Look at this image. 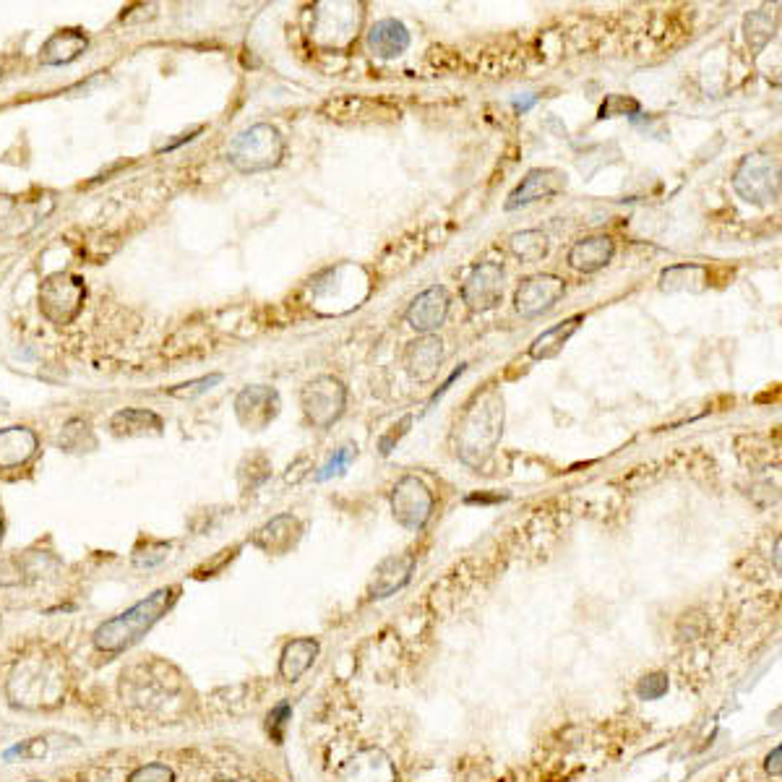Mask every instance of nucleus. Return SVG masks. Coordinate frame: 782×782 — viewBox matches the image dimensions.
Wrapping results in <instances>:
<instances>
[{"mask_svg":"<svg viewBox=\"0 0 782 782\" xmlns=\"http://www.w3.org/2000/svg\"><path fill=\"white\" fill-rule=\"evenodd\" d=\"M178 592V587H162V590L152 592L141 603L131 605V608L118 613L110 621L100 623V629L94 631V647L105 652V655H118V652L133 647L146 631L152 629L154 623L165 616L167 610L173 608L175 600H178Z\"/></svg>","mask_w":782,"mask_h":782,"instance_id":"obj_1","label":"nucleus"},{"mask_svg":"<svg viewBox=\"0 0 782 782\" xmlns=\"http://www.w3.org/2000/svg\"><path fill=\"white\" fill-rule=\"evenodd\" d=\"M504 433V399L488 389L467 405L457 423V454L467 464H483Z\"/></svg>","mask_w":782,"mask_h":782,"instance_id":"obj_2","label":"nucleus"},{"mask_svg":"<svg viewBox=\"0 0 782 782\" xmlns=\"http://www.w3.org/2000/svg\"><path fill=\"white\" fill-rule=\"evenodd\" d=\"M282 154H285L282 133L269 123H259V126L240 131L230 141L227 160L240 173H264L282 162Z\"/></svg>","mask_w":782,"mask_h":782,"instance_id":"obj_3","label":"nucleus"},{"mask_svg":"<svg viewBox=\"0 0 782 782\" xmlns=\"http://www.w3.org/2000/svg\"><path fill=\"white\" fill-rule=\"evenodd\" d=\"M733 188L746 204H775L780 199V162L762 152L746 154L733 173Z\"/></svg>","mask_w":782,"mask_h":782,"instance_id":"obj_4","label":"nucleus"},{"mask_svg":"<svg viewBox=\"0 0 782 782\" xmlns=\"http://www.w3.org/2000/svg\"><path fill=\"white\" fill-rule=\"evenodd\" d=\"M300 402H303V412L308 423L313 428H332L347 405V389L345 384L334 376H321L311 384H305L303 394H300Z\"/></svg>","mask_w":782,"mask_h":782,"instance_id":"obj_5","label":"nucleus"},{"mask_svg":"<svg viewBox=\"0 0 782 782\" xmlns=\"http://www.w3.org/2000/svg\"><path fill=\"white\" fill-rule=\"evenodd\" d=\"M87 287L79 277L73 274H55L42 285L40 290V308L47 319L53 324H68L76 319V313L81 311Z\"/></svg>","mask_w":782,"mask_h":782,"instance_id":"obj_6","label":"nucleus"},{"mask_svg":"<svg viewBox=\"0 0 782 782\" xmlns=\"http://www.w3.org/2000/svg\"><path fill=\"white\" fill-rule=\"evenodd\" d=\"M391 511H394V519L407 530H423L433 514V493L428 491L423 480L407 475L391 491Z\"/></svg>","mask_w":782,"mask_h":782,"instance_id":"obj_7","label":"nucleus"},{"mask_svg":"<svg viewBox=\"0 0 782 782\" xmlns=\"http://www.w3.org/2000/svg\"><path fill=\"white\" fill-rule=\"evenodd\" d=\"M462 298L467 308L475 313L498 308V303L504 300V266L493 264V261L472 266V272L467 274L462 285Z\"/></svg>","mask_w":782,"mask_h":782,"instance_id":"obj_8","label":"nucleus"},{"mask_svg":"<svg viewBox=\"0 0 782 782\" xmlns=\"http://www.w3.org/2000/svg\"><path fill=\"white\" fill-rule=\"evenodd\" d=\"M566 282L556 274H532L519 285L517 295H514V305L517 313H522L524 319H535L543 316L564 298Z\"/></svg>","mask_w":782,"mask_h":782,"instance_id":"obj_9","label":"nucleus"},{"mask_svg":"<svg viewBox=\"0 0 782 782\" xmlns=\"http://www.w3.org/2000/svg\"><path fill=\"white\" fill-rule=\"evenodd\" d=\"M566 188V175L556 167H535L530 173L524 175L522 183H519L514 191L509 193L506 199V212H517L522 206H530L535 201L553 199Z\"/></svg>","mask_w":782,"mask_h":782,"instance_id":"obj_10","label":"nucleus"},{"mask_svg":"<svg viewBox=\"0 0 782 782\" xmlns=\"http://www.w3.org/2000/svg\"><path fill=\"white\" fill-rule=\"evenodd\" d=\"M235 415L248 431H264L279 415V394L272 386H246L235 399Z\"/></svg>","mask_w":782,"mask_h":782,"instance_id":"obj_11","label":"nucleus"},{"mask_svg":"<svg viewBox=\"0 0 782 782\" xmlns=\"http://www.w3.org/2000/svg\"><path fill=\"white\" fill-rule=\"evenodd\" d=\"M449 308V290H446L444 285H433L412 300L410 308H407V324H410L415 332L431 334L444 324L446 316H449Z\"/></svg>","mask_w":782,"mask_h":782,"instance_id":"obj_12","label":"nucleus"},{"mask_svg":"<svg viewBox=\"0 0 782 782\" xmlns=\"http://www.w3.org/2000/svg\"><path fill=\"white\" fill-rule=\"evenodd\" d=\"M329 118L337 123H373V120H394L399 118L397 107L386 105L384 100H371V97H360V94H347V97H337L326 105Z\"/></svg>","mask_w":782,"mask_h":782,"instance_id":"obj_13","label":"nucleus"},{"mask_svg":"<svg viewBox=\"0 0 782 782\" xmlns=\"http://www.w3.org/2000/svg\"><path fill=\"white\" fill-rule=\"evenodd\" d=\"M365 42H368V50H371L376 58L394 60L407 53V47H410V32H407V27L399 19H381L373 24Z\"/></svg>","mask_w":782,"mask_h":782,"instance_id":"obj_14","label":"nucleus"},{"mask_svg":"<svg viewBox=\"0 0 782 782\" xmlns=\"http://www.w3.org/2000/svg\"><path fill=\"white\" fill-rule=\"evenodd\" d=\"M616 256V243L610 235H592V238L577 240L569 251V266L582 274L600 272Z\"/></svg>","mask_w":782,"mask_h":782,"instance_id":"obj_15","label":"nucleus"},{"mask_svg":"<svg viewBox=\"0 0 782 782\" xmlns=\"http://www.w3.org/2000/svg\"><path fill=\"white\" fill-rule=\"evenodd\" d=\"M441 360H444V342L431 334L415 339L405 352V368L415 381H431L438 373Z\"/></svg>","mask_w":782,"mask_h":782,"instance_id":"obj_16","label":"nucleus"},{"mask_svg":"<svg viewBox=\"0 0 782 782\" xmlns=\"http://www.w3.org/2000/svg\"><path fill=\"white\" fill-rule=\"evenodd\" d=\"M37 451V436L29 428H6L0 431V470H16L27 464Z\"/></svg>","mask_w":782,"mask_h":782,"instance_id":"obj_17","label":"nucleus"},{"mask_svg":"<svg viewBox=\"0 0 782 782\" xmlns=\"http://www.w3.org/2000/svg\"><path fill=\"white\" fill-rule=\"evenodd\" d=\"M87 47L89 40L81 29H60L42 45L40 60L45 66H63V63L79 58Z\"/></svg>","mask_w":782,"mask_h":782,"instance_id":"obj_18","label":"nucleus"},{"mask_svg":"<svg viewBox=\"0 0 782 782\" xmlns=\"http://www.w3.org/2000/svg\"><path fill=\"white\" fill-rule=\"evenodd\" d=\"M412 569H415V558L412 556L386 558L384 564L376 569V577H373V597H389L397 590H402L410 582Z\"/></svg>","mask_w":782,"mask_h":782,"instance_id":"obj_19","label":"nucleus"},{"mask_svg":"<svg viewBox=\"0 0 782 782\" xmlns=\"http://www.w3.org/2000/svg\"><path fill=\"white\" fill-rule=\"evenodd\" d=\"M300 537V522L290 514H279L272 522L264 524L256 535V545L264 548L266 553H285L287 548L298 543Z\"/></svg>","mask_w":782,"mask_h":782,"instance_id":"obj_20","label":"nucleus"},{"mask_svg":"<svg viewBox=\"0 0 782 782\" xmlns=\"http://www.w3.org/2000/svg\"><path fill=\"white\" fill-rule=\"evenodd\" d=\"M584 324V316H571V319L561 321V324L545 329L540 337H535V342L530 345V358L532 360H551L556 358L558 352L564 350L566 342L574 337L579 326Z\"/></svg>","mask_w":782,"mask_h":782,"instance_id":"obj_21","label":"nucleus"},{"mask_svg":"<svg viewBox=\"0 0 782 782\" xmlns=\"http://www.w3.org/2000/svg\"><path fill=\"white\" fill-rule=\"evenodd\" d=\"M319 655V642L316 639H295L285 647L282 660H279V676L285 681H298L305 670L311 668L313 660Z\"/></svg>","mask_w":782,"mask_h":782,"instance_id":"obj_22","label":"nucleus"},{"mask_svg":"<svg viewBox=\"0 0 782 782\" xmlns=\"http://www.w3.org/2000/svg\"><path fill=\"white\" fill-rule=\"evenodd\" d=\"M663 292H704L707 290V269L702 264H676L660 274Z\"/></svg>","mask_w":782,"mask_h":782,"instance_id":"obj_23","label":"nucleus"},{"mask_svg":"<svg viewBox=\"0 0 782 782\" xmlns=\"http://www.w3.org/2000/svg\"><path fill=\"white\" fill-rule=\"evenodd\" d=\"M548 235L543 230H522L514 232L509 238V251L517 256L522 264H535L548 256Z\"/></svg>","mask_w":782,"mask_h":782,"instance_id":"obj_24","label":"nucleus"},{"mask_svg":"<svg viewBox=\"0 0 782 782\" xmlns=\"http://www.w3.org/2000/svg\"><path fill=\"white\" fill-rule=\"evenodd\" d=\"M743 29H746V40H749L751 50L754 53H762L769 42L775 40L777 34V16L767 8H759V11H751L743 21Z\"/></svg>","mask_w":782,"mask_h":782,"instance_id":"obj_25","label":"nucleus"},{"mask_svg":"<svg viewBox=\"0 0 782 782\" xmlns=\"http://www.w3.org/2000/svg\"><path fill=\"white\" fill-rule=\"evenodd\" d=\"M113 428L115 433H126V436H144L149 428H152L154 433H160L162 431V420L154 415V412H146V410H120L115 412V418H113Z\"/></svg>","mask_w":782,"mask_h":782,"instance_id":"obj_26","label":"nucleus"},{"mask_svg":"<svg viewBox=\"0 0 782 782\" xmlns=\"http://www.w3.org/2000/svg\"><path fill=\"white\" fill-rule=\"evenodd\" d=\"M355 457H358V451H355V446H342V449L334 451L332 457H329V462H326L324 467H321L319 475H316V480H319V483H326V480L339 478V475H342V472H345L347 467H350V462Z\"/></svg>","mask_w":782,"mask_h":782,"instance_id":"obj_27","label":"nucleus"},{"mask_svg":"<svg viewBox=\"0 0 782 782\" xmlns=\"http://www.w3.org/2000/svg\"><path fill=\"white\" fill-rule=\"evenodd\" d=\"M126 782H175V772L160 762L141 764V767L133 769Z\"/></svg>","mask_w":782,"mask_h":782,"instance_id":"obj_28","label":"nucleus"},{"mask_svg":"<svg viewBox=\"0 0 782 782\" xmlns=\"http://www.w3.org/2000/svg\"><path fill=\"white\" fill-rule=\"evenodd\" d=\"M290 717H292V707L287 702H279L277 707L269 712V717H266V728H269V736H272L274 743L285 741V730H287V723H290Z\"/></svg>","mask_w":782,"mask_h":782,"instance_id":"obj_29","label":"nucleus"},{"mask_svg":"<svg viewBox=\"0 0 782 782\" xmlns=\"http://www.w3.org/2000/svg\"><path fill=\"white\" fill-rule=\"evenodd\" d=\"M219 381H222V373H212V376L196 378V381H188V384L175 386V389H170V394H173V397L193 399V397H199V394H204V391L214 389V386H217Z\"/></svg>","mask_w":782,"mask_h":782,"instance_id":"obj_30","label":"nucleus"},{"mask_svg":"<svg viewBox=\"0 0 782 782\" xmlns=\"http://www.w3.org/2000/svg\"><path fill=\"white\" fill-rule=\"evenodd\" d=\"M668 686L670 683H668V676H665V673H650V676H644L642 681H639L637 694H639V699H650L652 702V699H660V696L668 691Z\"/></svg>","mask_w":782,"mask_h":782,"instance_id":"obj_31","label":"nucleus"},{"mask_svg":"<svg viewBox=\"0 0 782 782\" xmlns=\"http://www.w3.org/2000/svg\"><path fill=\"white\" fill-rule=\"evenodd\" d=\"M639 113V102L637 100H626L621 94H610L608 100L603 102L600 107V118H616V115H629Z\"/></svg>","mask_w":782,"mask_h":782,"instance_id":"obj_32","label":"nucleus"},{"mask_svg":"<svg viewBox=\"0 0 782 782\" xmlns=\"http://www.w3.org/2000/svg\"><path fill=\"white\" fill-rule=\"evenodd\" d=\"M410 423H412V418H410V415H407V418H402V423L394 425V431H389L384 438H381V444H378V446H381V451H384V454H389V451L394 449V444H397L399 438L405 436L407 428H410Z\"/></svg>","mask_w":782,"mask_h":782,"instance_id":"obj_33","label":"nucleus"},{"mask_svg":"<svg viewBox=\"0 0 782 782\" xmlns=\"http://www.w3.org/2000/svg\"><path fill=\"white\" fill-rule=\"evenodd\" d=\"M535 105H537L535 94H532V97H527V100H514V107H517L519 113H527V110H532Z\"/></svg>","mask_w":782,"mask_h":782,"instance_id":"obj_34","label":"nucleus"},{"mask_svg":"<svg viewBox=\"0 0 782 782\" xmlns=\"http://www.w3.org/2000/svg\"><path fill=\"white\" fill-rule=\"evenodd\" d=\"M0 540H3V524H0Z\"/></svg>","mask_w":782,"mask_h":782,"instance_id":"obj_35","label":"nucleus"},{"mask_svg":"<svg viewBox=\"0 0 782 782\" xmlns=\"http://www.w3.org/2000/svg\"><path fill=\"white\" fill-rule=\"evenodd\" d=\"M29 782H45V780H29Z\"/></svg>","mask_w":782,"mask_h":782,"instance_id":"obj_36","label":"nucleus"},{"mask_svg":"<svg viewBox=\"0 0 782 782\" xmlns=\"http://www.w3.org/2000/svg\"><path fill=\"white\" fill-rule=\"evenodd\" d=\"M219 782H232V780H219Z\"/></svg>","mask_w":782,"mask_h":782,"instance_id":"obj_37","label":"nucleus"}]
</instances>
